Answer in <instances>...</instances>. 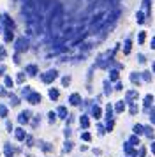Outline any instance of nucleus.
<instances>
[]
</instances>
